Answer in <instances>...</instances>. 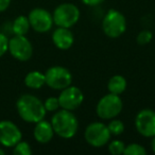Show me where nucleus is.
I'll return each instance as SVG.
<instances>
[{"instance_id":"obj_8","label":"nucleus","mask_w":155,"mask_h":155,"mask_svg":"<svg viewBox=\"0 0 155 155\" xmlns=\"http://www.w3.org/2000/svg\"><path fill=\"white\" fill-rule=\"evenodd\" d=\"M9 51L16 60L26 62L33 54V47L25 35H15L9 41Z\"/></svg>"},{"instance_id":"obj_3","label":"nucleus","mask_w":155,"mask_h":155,"mask_svg":"<svg viewBox=\"0 0 155 155\" xmlns=\"http://www.w3.org/2000/svg\"><path fill=\"white\" fill-rule=\"evenodd\" d=\"M102 30L110 38H118L127 30V19L121 12L110 10L102 20Z\"/></svg>"},{"instance_id":"obj_25","label":"nucleus","mask_w":155,"mask_h":155,"mask_svg":"<svg viewBox=\"0 0 155 155\" xmlns=\"http://www.w3.org/2000/svg\"><path fill=\"white\" fill-rule=\"evenodd\" d=\"M84 5H88V7H96V5H100V3H102L103 1H105V0H81Z\"/></svg>"},{"instance_id":"obj_1","label":"nucleus","mask_w":155,"mask_h":155,"mask_svg":"<svg viewBox=\"0 0 155 155\" xmlns=\"http://www.w3.org/2000/svg\"><path fill=\"white\" fill-rule=\"evenodd\" d=\"M16 108L20 118L29 123H36L43 120L47 112L44 106V102L29 94H25L18 98Z\"/></svg>"},{"instance_id":"obj_27","label":"nucleus","mask_w":155,"mask_h":155,"mask_svg":"<svg viewBox=\"0 0 155 155\" xmlns=\"http://www.w3.org/2000/svg\"><path fill=\"white\" fill-rule=\"evenodd\" d=\"M151 148H152V151L155 153V136L152 137V141H151Z\"/></svg>"},{"instance_id":"obj_22","label":"nucleus","mask_w":155,"mask_h":155,"mask_svg":"<svg viewBox=\"0 0 155 155\" xmlns=\"http://www.w3.org/2000/svg\"><path fill=\"white\" fill-rule=\"evenodd\" d=\"M153 34L151 31L149 30H142L141 32L138 33L137 37H136V41H137L138 45L140 46H146L152 41Z\"/></svg>"},{"instance_id":"obj_21","label":"nucleus","mask_w":155,"mask_h":155,"mask_svg":"<svg viewBox=\"0 0 155 155\" xmlns=\"http://www.w3.org/2000/svg\"><path fill=\"white\" fill-rule=\"evenodd\" d=\"M124 149H125V144L123 141L121 140H113L110 144H108V151H110V154L113 155H120L123 154L124 152Z\"/></svg>"},{"instance_id":"obj_28","label":"nucleus","mask_w":155,"mask_h":155,"mask_svg":"<svg viewBox=\"0 0 155 155\" xmlns=\"http://www.w3.org/2000/svg\"><path fill=\"white\" fill-rule=\"evenodd\" d=\"M3 154H5V151L2 149H0V155H3Z\"/></svg>"},{"instance_id":"obj_5","label":"nucleus","mask_w":155,"mask_h":155,"mask_svg":"<svg viewBox=\"0 0 155 155\" xmlns=\"http://www.w3.org/2000/svg\"><path fill=\"white\" fill-rule=\"evenodd\" d=\"M80 15V10L77 5L66 2L55 8L52 17H53V22L56 27L71 28L79 21Z\"/></svg>"},{"instance_id":"obj_26","label":"nucleus","mask_w":155,"mask_h":155,"mask_svg":"<svg viewBox=\"0 0 155 155\" xmlns=\"http://www.w3.org/2000/svg\"><path fill=\"white\" fill-rule=\"evenodd\" d=\"M11 0H0V12H3L9 8Z\"/></svg>"},{"instance_id":"obj_20","label":"nucleus","mask_w":155,"mask_h":155,"mask_svg":"<svg viewBox=\"0 0 155 155\" xmlns=\"http://www.w3.org/2000/svg\"><path fill=\"white\" fill-rule=\"evenodd\" d=\"M13 153L15 155H31L32 154V150H31V147L28 142L20 140L18 143H16L14 146Z\"/></svg>"},{"instance_id":"obj_18","label":"nucleus","mask_w":155,"mask_h":155,"mask_svg":"<svg viewBox=\"0 0 155 155\" xmlns=\"http://www.w3.org/2000/svg\"><path fill=\"white\" fill-rule=\"evenodd\" d=\"M107 127L110 130V135H114V136H119L124 132V124L119 119H115V118L110 119V123L107 124Z\"/></svg>"},{"instance_id":"obj_16","label":"nucleus","mask_w":155,"mask_h":155,"mask_svg":"<svg viewBox=\"0 0 155 155\" xmlns=\"http://www.w3.org/2000/svg\"><path fill=\"white\" fill-rule=\"evenodd\" d=\"M127 80H125V78L120 74L113 75L110 80H108L107 83L108 91L119 96L122 93H124V91L127 89Z\"/></svg>"},{"instance_id":"obj_4","label":"nucleus","mask_w":155,"mask_h":155,"mask_svg":"<svg viewBox=\"0 0 155 155\" xmlns=\"http://www.w3.org/2000/svg\"><path fill=\"white\" fill-rule=\"evenodd\" d=\"M122 107L123 103L120 96L110 93L99 100L96 112L99 118L103 120H110L113 118H116L120 114Z\"/></svg>"},{"instance_id":"obj_6","label":"nucleus","mask_w":155,"mask_h":155,"mask_svg":"<svg viewBox=\"0 0 155 155\" xmlns=\"http://www.w3.org/2000/svg\"><path fill=\"white\" fill-rule=\"evenodd\" d=\"M46 85L55 91L68 87L72 82V74L67 68L63 66H53L50 67L45 73Z\"/></svg>"},{"instance_id":"obj_14","label":"nucleus","mask_w":155,"mask_h":155,"mask_svg":"<svg viewBox=\"0 0 155 155\" xmlns=\"http://www.w3.org/2000/svg\"><path fill=\"white\" fill-rule=\"evenodd\" d=\"M33 135H34L35 140L41 142V143L49 142L53 138L54 135V131L51 122L45 120V119L36 122L35 123L34 131H33Z\"/></svg>"},{"instance_id":"obj_11","label":"nucleus","mask_w":155,"mask_h":155,"mask_svg":"<svg viewBox=\"0 0 155 155\" xmlns=\"http://www.w3.org/2000/svg\"><path fill=\"white\" fill-rule=\"evenodd\" d=\"M135 127L143 137L152 138L155 136V110H142L136 115Z\"/></svg>"},{"instance_id":"obj_19","label":"nucleus","mask_w":155,"mask_h":155,"mask_svg":"<svg viewBox=\"0 0 155 155\" xmlns=\"http://www.w3.org/2000/svg\"><path fill=\"white\" fill-rule=\"evenodd\" d=\"M123 154L125 155H146L147 151L141 144L139 143H130L127 146H125L124 152Z\"/></svg>"},{"instance_id":"obj_12","label":"nucleus","mask_w":155,"mask_h":155,"mask_svg":"<svg viewBox=\"0 0 155 155\" xmlns=\"http://www.w3.org/2000/svg\"><path fill=\"white\" fill-rule=\"evenodd\" d=\"M22 134L12 121H0V143L8 148L14 147L21 140Z\"/></svg>"},{"instance_id":"obj_17","label":"nucleus","mask_w":155,"mask_h":155,"mask_svg":"<svg viewBox=\"0 0 155 155\" xmlns=\"http://www.w3.org/2000/svg\"><path fill=\"white\" fill-rule=\"evenodd\" d=\"M30 28L31 26L29 22V18L24 15H20L15 18L12 25V30L15 33V35H26Z\"/></svg>"},{"instance_id":"obj_23","label":"nucleus","mask_w":155,"mask_h":155,"mask_svg":"<svg viewBox=\"0 0 155 155\" xmlns=\"http://www.w3.org/2000/svg\"><path fill=\"white\" fill-rule=\"evenodd\" d=\"M44 106H45L47 112H56L60 107V102H58V98L55 97H50L46 99L44 102Z\"/></svg>"},{"instance_id":"obj_9","label":"nucleus","mask_w":155,"mask_h":155,"mask_svg":"<svg viewBox=\"0 0 155 155\" xmlns=\"http://www.w3.org/2000/svg\"><path fill=\"white\" fill-rule=\"evenodd\" d=\"M28 18L31 28H33V30L38 33H45L50 31L54 24L52 14L41 8L33 9L29 13Z\"/></svg>"},{"instance_id":"obj_15","label":"nucleus","mask_w":155,"mask_h":155,"mask_svg":"<svg viewBox=\"0 0 155 155\" xmlns=\"http://www.w3.org/2000/svg\"><path fill=\"white\" fill-rule=\"evenodd\" d=\"M25 84L27 87L32 89H39L46 84L45 73H41V71H31L25 78Z\"/></svg>"},{"instance_id":"obj_24","label":"nucleus","mask_w":155,"mask_h":155,"mask_svg":"<svg viewBox=\"0 0 155 155\" xmlns=\"http://www.w3.org/2000/svg\"><path fill=\"white\" fill-rule=\"evenodd\" d=\"M9 50V39L5 34L0 33V56H2Z\"/></svg>"},{"instance_id":"obj_2","label":"nucleus","mask_w":155,"mask_h":155,"mask_svg":"<svg viewBox=\"0 0 155 155\" xmlns=\"http://www.w3.org/2000/svg\"><path fill=\"white\" fill-rule=\"evenodd\" d=\"M51 124L54 134L64 139H70L79 130V121L72 110L62 108L54 113L51 118Z\"/></svg>"},{"instance_id":"obj_13","label":"nucleus","mask_w":155,"mask_h":155,"mask_svg":"<svg viewBox=\"0 0 155 155\" xmlns=\"http://www.w3.org/2000/svg\"><path fill=\"white\" fill-rule=\"evenodd\" d=\"M52 41L58 49L68 50L74 43V36L69 28L58 27L52 33Z\"/></svg>"},{"instance_id":"obj_10","label":"nucleus","mask_w":155,"mask_h":155,"mask_svg":"<svg viewBox=\"0 0 155 155\" xmlns=\"http://www.w3.org/2000/svg\"><path fill=\"white\" fill-rule=\"evenodd\" d=\"M84 101V95L79 87L69 85L68 87L62 89L58 96L60 107L67 110H74L80 107Z\"/></svg>"},{"instance_id":"obj_7","label":"nucleus","mask_w":155,"mask_h":155,"mask_svg":"<svg viewBox=\"0 0 155 155\" xmlns=\"http://www.w3.org/2000/svg\"><path fill=\"white\" fill-rule=\"evenodd\" d=\"M110 133L107 125L103 122H93L85 129L84 138L88 144L95 148L104 147L110 139Z\"/></svg>"}]
</instances>
